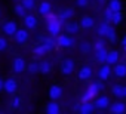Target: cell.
I'll return each instance as SVG.
<instances>
[{
    "instance_id": "obj_1",
    "label": "cell",
    "mask_w": 126,
    "mask_h": 114,
    "mask_svg": "<svg viewBox=\"0 0 126 114\" xmlns=\"http://www.w3.org/2000/svg\"><path fill=\"white\" fill-rule=\"evenodd\" d=\"M61 25H62V19H59L58 16L53 18V19L46 21V28H47V31L50 33L52 37H56V36L59 34V31H61Z\"/></svg>"
},
{
    "instance_id": "obj_2",
    "label": "cell",
    "mask_w": 126,
    "mask_h": 114,
    "mask_svg": "<svg viewBox=\"0 0 126 114\" xmlns=\"http://www.w3.org/2000/svg\"><path fill=\"white\" fill-rule=\"evenodd\" d=\"M98 92H99V89H98V85L96 83H92L88 89H86V93L83 95V98H82V101H91L92 98H95L96 95H98Z\"/></svg>"
},
{
    "instance_id": "obj_3",
    "label": "cell",
    "mask_w": 126,
    "mask_h": 114,
    "mask_svg": "<svg viewBox=\"0 0 126 114\" xmlns=\"http://www.w3.org/2000/svg\"><path fill=\"white\" fill-rule=\"evenodd\" d=\"M74 61L73 59H65L64 62L61 64V73L64 76H70L73 71H74Z\"/></svg>"
},
{
    "instance_id": "obj_4",
    "label": "cell",
    "mask_w": 126,
    "mask_h": 114,
    "mask_svg": "<svg viewBox=\"0 0 126 114\" xmlns=\"http://www.w3.org/2000/svg\"><path fill=\"white\" fill-rule=\"evenodd\" d=\"M71 43H73V40L67 34H61V36L58 34V39H56V44L58 46H61V47H70Z\"/></svg>"
},
{
    "instance_id": "obj_5",
    "label": "cell",
    "mask_w": 126,
    "mask_h": 114,
    "mask_svg": "<svg viewBox=\"0 0 126 114\" xmlns=\"http://www.w3.org/2000/svg\"><path fill=\"white\" fill-rule=\"evenodd\" d=\"M3 89H5L8 93H15L16 89H18V83H16L14 79H8V80L3 83Z\"/></svg>"
},
{
    "instance_id": "obj_6",
    "label": "cell",
    "mask_w": 126,
    "mask_h": 114,
    "mask_svg": "<svg viewBox=\"0 0 126 114\" xmlns=\"http://www.w3.org/2000/svg\"><path fill=\"white\" fill-rule=\"evenodd\" d=\"M73 16H74V9H73V8H65V9H62V11L59 12V15H58V18L62 19V21H68V19H71Z\"/></svg>"
},
{
    "instance_id": "obj_7",
    "label": "cell",
    "mask_w": 126,
    "mask_h": 114,
    "mask_svg": "<svg viewBox=\"0 0 126 114\" xmlns=\"http://www.w3.org/2000/svg\"><path fill=\"white\" fill-rule=\"evenodd\" d=\"M16 30H18V27H16V24H15L14 21H8V22L3 25V33L8 34V36H14V34L16 33Z\"/></svg>"
},
{
    "instance_id": "obj_8",
    "label": "cell",
    "mask_w": 126,
    "mask_h": 114,
    "mask_svg": "<svg viewBox=\"0 0 126 114\" xmlns=\"http://www.w3.org/2000/svg\"><path fill=\"white\" fill-rule=\"evenodd\" d=\"M25 70H27L25 61H24L22 58H15V61H14V71H15V73H22V71H25Z\"/></svg>"
},
{
    "instance_id": "obj_9",
    "label": "cell",
    "mask_w": 126,
    "mask_h": 114,
    "mask_svg": "<svg viewBox=\"0 0 126 114\" xmlns=\"http://www.w3.org/2000/svg\"><path fill=\"white\" fill-rule=\"evenodd\" d=\"M14 37H15L16 43H25L28 40V33H27V30H16Z\"/></svg>"
},
{
    "instance_id": "obj_10",
    "label": "cell",
    "mask_w": 126,
    "mask_h": 114,
    "mask_svg": "<svg viewBox=\"0 0 126 114\" xmlns=\"http://www.w3.org/2000/svg\"><path fill=\"white\" fill-rule=\"evenodd\" d=\"M49 96H50V99H53V101L59 99V98L62 96V89H61L59 86H56V85L50 86V89H49Z\"/></svg>"
},
{
    "instance_id": "obj_11",
    "label": "cell",
    "mask_w": 126,
    "mask_h": 114,
    "mask_svg": "<svg viewBox=\"0 0 126 114\" xmlns=\"http://www.w3.org/2000/svg\"><path fill=\"white\" fill-rule=\"evenodd\" d=\"M24 24L28 30H33V28L37 27V18L33 16V15H25L24 16Z\"/></svg>"
},
{
    "instance_id": "obj_12",
    "label": "cell",
    "mask_w": 126,
    "mask_h": 114,
    "mask_svg": "<svg viewBox=\"0 0 126 114\" xmlns=\"http://www.w3.org/2000/svg\"><path fill=\"white\" fill-rule=\"evenodd\" d=\"M126 111V105L123 104V102H114L111 107H110V113H113V114H122V113H125Z\"/></svg>"
},
{
    "instance_id": "obj_13",
    "label": "cell",
    "mask_w": 126,
    "mask_h": 114,
    "mask_svg": "<svg viewBox=\"0 0 126 114\" xmlns=\"http://www.w3.org/2000/svg\"><path fill=\"white\" fill-rule=\"evenodd\" d=\"M95 110V105L92 104V102H89V101H83V104L79 107V111L82 113V114H89V113H92Z\"/></svg>"
},
{
    "instance_id": "obj_14",
    "label": "cell",
    "mask_w": 126,
    "mask_h": 114,
    "mask_svg": "<svg viewBox=\"0 0 126 114\" xmlns=\"http://www.w3.org/2000/svg\"><path fill=\"white\" fill-rule=\"evenodd\" d=\"M117 61H119V52H117V50H110V52L107 53V59H105V62L110 64V65H114Z\"/></svg>"
},
{
    "instance_id": "obj_15",
    "label": "cell",
    "mask_w": 126,
    "mask_h": 114,
    "mask_svg": "<svg viewBox=\"0 0 126 114\" xmlns=\"http://www.w3.org/2000/svg\"><path fill=\"white\" fill-rule=\"evenodd\" d=\"M50 50H49V47L45 44V43H42V44H39L37 47H34V50H33V53L36 55V56H45L46 53H49Z\"/></svg>"
},
{
    "instance_id": "obj_16",
    "label": "cell",
    "mask_w": 126,
    "mask_h": 114,
    "mask_svg": "<svg viewBox=\"0 0 126 114\" xmlns=\"http://www.w3.org/2000/svg\"><path fill=\"white\" fill-rule=\"evenodd\" d=\"M91 76H92V68H91V67L85 65L83 68H80V71H79V79H80V80H86V79H89Z\"/></svg>"
},
{
    "instance_id": "obj_17",
    "label": "cell",
    "mask_w": 126,
    "mask_h": 114,
    "mask_svg": "<svg viewBox=\"0 0 126 114\" xmlns=\"http://www.w3.org/2000/svg\"><path fill=\"white\" fill-rule=\"evenodd\" d=\"M110 30H111V25L108 24V21H105V22H102V24L99 25V28H98V34H99L101 37H107V34H108Z\"/></svg>"
},
{
    "instance_id": "obj_18",
    "label": "cell",
    "mask_w": 126,
    "mask_h": 114,
    "mask_svg": "<svg viewBox=\"0 0 126 114\" xmlns=\"http://www.w3.org/2000/svg\"><path fill=\"white\" fill-rule=\"evenodd\" d=\"M108 104H110V101H108V98H107V96H102V98H99V99H96V101L94 102L95 108H99V110L107 108V107H108Z\"/></svg>"
},
{
    "instance_id": "obj_19",
    "label": "cell",
    "mask_w": 126,
    "mask_h": 114,
    "mask_svg": "<svg viewBox=\"0 0 126 114\" xmlns=\"http://www.w3.org/2000/svg\"><path fill=\"white\" fill-rule=\"evenodd\" d=\"M107 49L104 47V49H99V50H95V59L98 61V62H105V59H107Z\"/></svg>"
},
{
    "instance_id": "obj_20",
    "label": "cell",
    "mask_w": 126,
    "mask_h": 114,
    "mask_svg": "<svg viewBox=\"0 0 126 114\" xmlns=\"http://www.w3.org/2000/svg\"><path fill=\"white\" fill-rule=\"evenodd\" d=\"M110 71H111V68H110V64H107V65H102V67L99 68V79H101V80H107V79L110 77Z\"/></svg>"
},
{
    "instance_id": "obj_21",
    "label": "cell",
    "mask_w": 126,
    "mask_h": 114,
    "mask_svg": "<svg viewBox=\"0 0 126 114\" xmlns=\"http://www.w3.org/2000/svg\"><path fill=\"white\" fill-rule=\"evenodd\" d=\"M114 74L117 77H125L126 76V64H116L114 65Z\"/></svg>"
},
{
    "instance_id": "obj_22",
    "label": "cell",
    "mask_w": 126,
    "mask_h": 114,
    "mask_svg": "<svg viewBox=\"0 0 126 114\" xmlns=\"http://www.w3.org/2000/svg\"><path fill=\"white\" fill-rule=\"evenodd\" d=\"M50 11H52L50 3H47V2H42V3H40V6H39V14H40L42 16H45V15L49 14Z\"/></svg>"
},
{
    "instance_id": "obj_23",
    "label": "cell",
    "mask_w": 126,
    "mask_h": 114,
    "mask_svg": "<svg viewBox=\"0 0 126 114\" xmlns=\"http://www.w3.org/2000/svg\"><path fill=\"white\" fill-rule=\"evenodd\" d=\"M39 68H40V73L42 74H49L52 71V64L49 61H43L39 64Z\"/></svg>"
},
{
    "instance_id": "obj_24",
    "label": "cell",
    "mask_w": 126,
    "mask_h": 114,
    "mask_svg": "<svg viewBox=\"0 0 126 114\" xmlns=\"http://www.w3.org/2000/svg\"><path fill=\"white\" fill-rule=\"evenodd\" d=\"M111 92H113V95H114L116 98H125V86L116 85V86H113Z\"/></svg>"
},
{
    "instance_id": "obj_25",
    "label": "cell",
    "mask_w": 126,
    "mask_h": 114,
    "mask_svg": "<svg viewBox=\"0 0 126 114\" xmlns=\"http://www.w3.org/2000/svg\"><path fill=\"white\" fill-rule=\"evenodd\" d=\"M46 113H49V114H58L59 113V105L52 99V102H49L46 105Z\"/></svg>"
},
{
    "instance_id": "obj_26",
    "label": "cell",
    "mask_w": 126,
    "mask_h": 114,
    "mask_svg": "<svg viewBox=\"0 0 126 114\" xmlns=\"http://www.w3.org/2000/svg\"><path fill=\"white\" fill-rule=\"evenodd\" d=\"M65 31L67 33H70V34H76V33H79V24H76V22H65Z\"/></svg>"
},
{
    "instance_id": "obj_27",
    "label": "cell",
    "mask_w": 126,
    "mask_h": 114,
    "mask_svg": "<svg viewBox=\"0 0 126 114\" xmlns=\"http://www.w3.org/2000/svg\"><path fill=\"white\" fill-rule=\"evenodd\" d=\"M94 25V18L92 16H83L80 19V27L82 28H91Z\"/></svg>"
},
{
    "instance_id": "obj_28",
    "label": "cell",
    "mask_w": 126,
    "mask_h": 114,
    "mask_svg": "<svg viewBox=\"0 0 126 114\" xmlns=\"http://www.w3.org/2000/svg\"><path fill=\"white\" fill-rule=\"evenodd\" d=\"M108 8H110L113 12H119V11H122V3H120V0H110Z\"/></svg>"
},
{
    "instance_id": "obj_29",
    "label": "cell",
    "mask_w": 126,
    "mask_h": 114,
    "mask_svg": "<svg viewBox=\"0 0 126 114\" xmlns=\"http://www.w3.org/2000/svg\"><path fill=\"white\" fill-rule=\"evenodd\" d=\"M122 19H123V14H122V11H119V12H113L111 22H113L114 25H119V24L122 22Z\"/></svg>"
},
{
    "instance_id": "obj_30",
    "label": "cell",
    "mask_w": 126,
    "mask_h": 114,
    "mask_svg": "<svg viewBox=\"0 0 126 114\" xmlns=\"http://www.w3.org/2000/svg\"><path fill=\"white\" fill-rule=\"evenodd\" d=\"M27 70L30 74H36V73H40V68H39V64L36 62H31L30 65H27Z\"/></svg>"
},
{
    "instance_id": "obj_31",
    "label": "cell",
    "mask_w": 126,
    "mask_h": 114,
    "mask_svg": "<svg viewBox=\"0 0 126 114\" xmlns=\"http://www.w3.org/2000/svg\"><path fill=\"white\" fill-rule=\"evenodd\" d=\"M42 43H45V44L49 47V50H53V49H55V44H56V42H55L53 39H46V37L42 40Z\"/></svg>"
},
{
    "instance_id": "obj_32",
    "label": "cell",
    "mask_w": 126,
    "mask_h": 114,
    "mask_svg": "<svg viewBox=\"0 0 126 114\" xmlns=\"http://www.w3.org/2000/svg\"><path fill=\"white\" fill-rule=\"evenodd\" d=\"M25 11H27V9H25L22 5H16V6H15V14H16L18 16H21V18L25 16Z\"/></svg>"
},
{
    "instance_id": "obj_33",
    "label": "cell",
    "mask_w": 126,
    "mask_h": 114,
    "mask_svg": "<svg viewBox=\"0 0 126 114\" xmlns=\"http://www.w3.org/2000/svg\"><path fill=\"white\" fill-rule=\"evenodd\" d=\"M21 5L27 9V11H30V9H34V0H22V2H21Z\"/></svg>"
},
{
    "instance_id": "obj_34",
    "label": "cell",
    "mask_w": 126,
    "mask_h": 114,
    "mask_svg": "<svg viewBox=\"0 0 126 114\" xmlns=\"http://www.w3.org/2000/svg\"><path fill=\"white\" fill-rule=\"evenodd\" d=\"M107 39H108V42H111V43H114V42H116V31H114V28H113V27H111V30L108 31Z\"/></svg>"
},
{
    "instance_id": "obj_35",
    "label": "cell",
    "mask_w": 126,
    "mask_h": 114,
    "mask_svg": "<svg viewBox=\"0 0 126 114\" xmlns=\"http://www.w3.org/2000/svg\"><path fill=\"white\" fill-rule=\"evenodd\" d=\"M80 50H82L83 53H88V52L91 50V43H88V42H83V43L80 44Z\"/></svg>"
},
{
    "instance_id": "obj_36",
    "label": "cell",
    "mask_w": 126,
    "mask_h": 114,
    "mask_svg": "<svg viewBox=\"0 0 126 114\" xmlns=\"http://www.w3.org/2000/svg\"><path fill=\"white\" fill-rule=\"evenodd\" d=\"M104 47H105V43H104L102 39H99V40L94 44V49H95V50H99V49H104Z\"/></svg>"
},
{
    "instance_id": "obj_37",
    "label": "cell",
    "mask_w": 126,
    "mask_h": 114,
    "mask_svg": "<svg viewBox=\"0 0 126 114\" xmlns=\"http://www.w3.org/2000/svg\"><path fill=\"white\" fill-rule=\"evenodd\" d=\"M21 102H22L21 98H19V96H15V98L12 99V107H14V108H19V107H21Z\"/></svg>"
},
{
    "instance_id": "obj_38",
    "label": "cell",
    "mask_w": 126,
    "mask_h": 114,
    "mask_svg": "<svg viewBox=\"0 0 126 114\" xmlns=\"http://www.w3.org/2000/svg\"><path fill=\"white\" fill-rule=\"evenodd\" d=\"M6 47H8V42H6V39H3V37H0V52H3V50H6Z\"/></svg>"
},
{
    "instance_id": "obj_39",
    "label": "cell",
    "mask_w": 126,
    "mask_h": 114,
    "mask_svg": "<svg viewBox=\"0 0 126 114\" xmlns=\"http://www.w3.org/2000/svg\"><path fill=\"white\" fill-rule=\"evenodd\" d=\"M76 3L79 8H86L89 5V0H76Z\"/></svg>"
},
{
    "instance_id": "obj_40",
    "label": "cell",
    "mask_w": 126,
    "mask_h": 114,
    "mask_svg": "<svg viewBox=\"0 0 126 114\" xmlns=\"http://www.w3.org/2000/svg\"><path fill=\"white\" fill-rule=\"evenodd\" d=\"M111 16H113V11L110 8L105 9V21H111Z\"/></svg>"
},
{
    "instance_id": "obj_41",
    "label": "cell",
    "mask_w": 126,
    "mask_h": 114,
    "mask_svg": "<svg viewBox=\"0 0 126 114\" xmlns=\"http://www.w3.org/2000/svg\"><path fill=\"white\" fill-rule=\"evenodd\" d=\"M45 18H46V21H49V19H53V18H56V15H55V14L50 11L49 14H46V15H45Z\"/></svg>"
},
{
    "instance_id": "obj_42",
    "label": "cell",
    "mask_w": 126,
    "mask_h": 114,
    "mask_svg": "<svg viewBox=\"0 0 126 114\" xmlns=\"http://www.w3.org/2000/svg\"><path fill=\"white\" fill-rule=\"evenodd\" d=\"M96 85H98V89H99V92H101V90L104 89V83H102V82H98Z\"/></svg>"
},
{
    "instance_id": "obj_43",
    "label": "cell",
    "mask_w": 126,
    "mask_h": 114,
    "mask_svg": "<svg viewBox=\"0 0 126 114\" xmlns=\"http://www.w3.org/2000/svg\"><path fill=\"white\" fill-rule=\"evenodd\" d=\"M3 83H5V82H3L2 79H0V90H2V89H3Z\"/></svg>"
},
{
    "instance_id": "obj_44",
    "label": "cell",
    "mask_w": 126,
    "mask_h": 114,
    "mask_svg": "<svg viewBox=\"0 0 126 114\" xmlns=\"http://www.w3.org/2000/svg\"><path fill=\"white\" fill-rule=\"evenodd\" d=\"M122 44H126V36L123 37V40H122Z\"/></svg>"
},
{
    "instance_id": "obj_45",
    "label": "cell",
    "mask_w": 126,
    "mask_h": 114,
    "mask_svg": "<svg viewBox=\"0 0 126 114\" xmlns=\"http://www.w3.org/2000/svg\"><path fill=\"white\" fill-rule=\"evenodd\" d=\"M123 50H125V52H126V44H123Z\"/></svg>"
},
{
    "instance_id": "obj_46",
    "label": "cell",
    "mask_w": 126,
    "mask_h": 114,
    "mask_svg": "<svg viewBox=\"0 0 126 114\" xmlns=\"http://www.w3.org/2000/svg\"><path fill=\"white\" fill-rule=\"evenodd\" d=\"M125 96H126V87H125Z\"/></svg>"
}]
</instances>
